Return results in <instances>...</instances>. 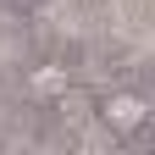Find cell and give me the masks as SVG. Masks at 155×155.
<instances>
[{
  "label": "cell",
  "mask_w": 155,
  "mask_h": 155,
  "mask_svg": "<svg viewBox=\"0 0 155 155\" xmlns=\"http://www.w3.org/2000/svg\"><path fill=\"white\" fill-rule=\"evenodd\" d=\"M94 111H100V122L111 127V133H122V139H127V133H139L144 122H150V100H144V94L139 89H111V94H100V100H94Z\"/></svg>",
  "instance_id": "cell-1"
},
{
  "label": "cell",
  "mask_w": 155,
  "mask_h": 155,
  "mask_svg": "<svg viewBox=\"0 0 155 155\" xmlns=\"http://www.w3.org/2000/svg\"><path fill=\"white\" fill-rule=\"evenodd\" d=\"M28 89L39 94V100H55V94H67V89H72V72H67L61 61H39V67L28 72Z\"/></svg>",
  "instance_id": "cell-2"
}]
</instances>
